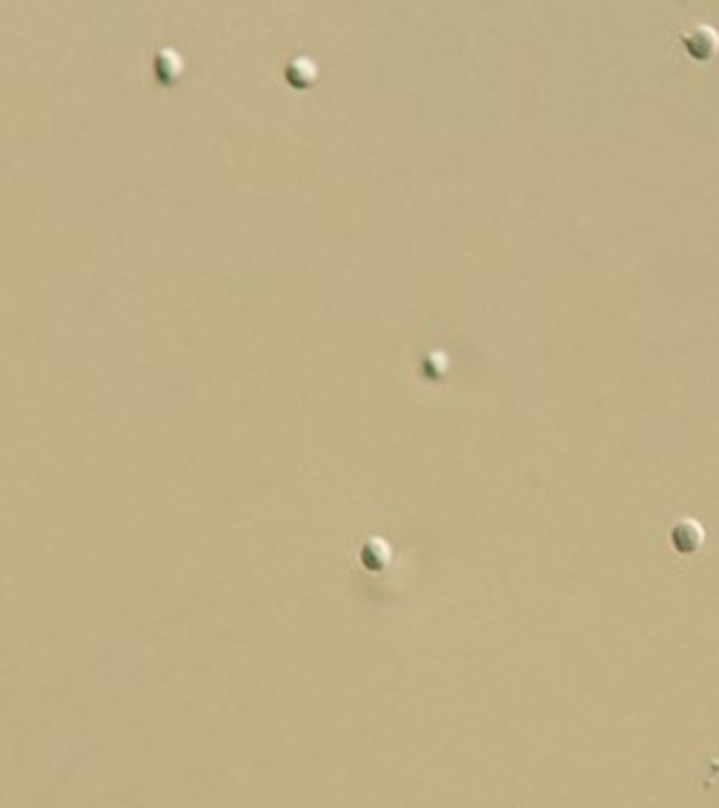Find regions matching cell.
<instances>
[{
	"instance_id": "6da1fadb",
	"label": "cell",
	"mask_w": 719,
	"mask_h": 808,
	"mask_svg": "<svg viewBox=\"0 0 719 808\" xmlns=\"http://www.w3.org/2000/svg\"><path fill=\"white\" fill-rule=\"evenodd\" d=\"M680 44L690 61L708 63L719 54V32L711 23H694V26H688V29H682Z\"/></svg>"
},
{
	"instance_id": "7a4b0ae2",
	"label": "cell",
	"mask_w": 719,
	"mask_h": 808,
	"mask_svg": "<svg viewBox=\"0 0 719 808\" xmlns=\"http://www.w3.org/2000/svg\"><path fill=\"white\" fill-rule=\"evenodd\" d=\"M705 525L694 516H680L668 530V542L680 556H694L705 547Z\"/></svg>"
},
{
	"instance_id": "3957f363",
	"label": "cell",
	"mask_w": 719,
	"mask_h": 808,
	"mask_svg": "<svg viewBox=\"0 0 719 808\" xmlns=\"http://www.w3.org/2000/svg\"><path fill=\"white\" fill-rule=\"evenodd\" d=\"M316 78H318V70L310 58H293L287 66H284V80H287L293 89H310L316 84Z\"/></svg>"
},
{
	"instance_id": "277c9868",
	"label": "cell",
	"mask_w": 719,
	"mask_h": 808,
	"mask_svg": "<svg viewBox=\"0 0 719 808\" xmlns=\"http://www.w3.org/2000/svg\"><path fill=\"white\" fill-rule=\"evenodd\" d=\"M155 78L161 80V84H175V80L181 78V70H184V61L178 58V52L175 49H161L155 52Z\"/></svg>"
},
{
	"instance_id": "5b68a950",
	"label": "cell",
	"mask_w": 719,
	"mask_h": 808,
	"mask_svg": "<svg viewBox=\"0 0 719 808\" xmlns=\"http://www.w3.org/2000/svg\"><path fill=\"white\" fill-rule=\"evenodd\" d=\"M359 559H361V565L368 571H373V573L384 571L390 565V545L384 539H368L361 545Z\"/></svg>"
}]
</instances>
